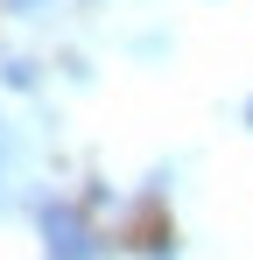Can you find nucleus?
<instances>
[{"label": "nucleus", "instance_id": "f257e3e1", "mask_svg": "<svg viewBox=\"0 0 253 260\" xmlns=\"http://www.w3.org/2000/svg\"><path fill=\"white\" fill-rule=\"evenodd\" d=\"M36 225H42V253L49 260H99V239H91V225H84V211L78 204H42L36 211Z\"/></svg>", "mask_w": 253, "mask_h": 260}, {"label": "nucleus", "instance_id": "f03ea898", "mask_svg": "<svg viewBox=\"0 0 253 260\" xmlns=\"http://www.w3.org/2000/svg\"><path fill=\"white\" fill-rule=\"evenodd\" d=\"M0 78H7L14 91H36V63H28V56H7V63H0Z\"/></svg>", "mask_w": 253, "mask_h": 260}, {"label": "nucleus", "instance_id": "20e7f679", "mask_svg": "<svg viewBox=\"0 0 253 260\" xmlns=\"http://www.w3.org/2000/svg\"><path fill=\"white\" fill-rule=\"evenodd\" d=\"M0 169H7V134H0Z\"/></svg>", "mask_w": 253, "mask_h": 260}, {"label": "nucleus", "instance_id": "39448f33", "mask_svg": "<svg viewBox=\"0 0 253 260\" xmlns=\"http://www.w3.org/2000/svg\"><path fill=\"white\" fill-rule=\"evenodd\" d=\"M246 127H253V99H246Z\"/></svg>", "mask_w": 253, "mask_h": 260}, {"label": "nucleus", "instance_id": "7ed1b4c3", "mask_svg": "<svg viewBox=\"0 0 253 260\" xmlns=\"http://www.w3.org/2000/svg\"><path fill=\"white\" fill-rule=\"evenodd\" d=\"M49 0H7V14H42Z\"/></svg>", "mask_w": 253, "mask_h": 260}]
</instances>
